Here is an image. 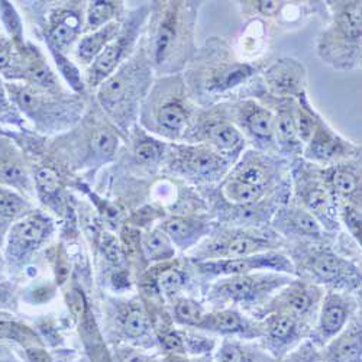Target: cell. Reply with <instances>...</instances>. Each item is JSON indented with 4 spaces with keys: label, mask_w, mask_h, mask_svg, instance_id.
<instances>
[{
    "label": "cell",
    "mask_w": 362,
    "mask_h": 362,
    "mask_svg": "<svg viewBox=\"0 0 362 362\" xmlns=\"http://www.w3.org/2000/svg\"><path fill=\"white\" fill-rule=\"evenodd\" d=\"M230 122L243 132L244 136L251 138L258 148L265 151L277 149L273 110L248 99L236 103L230 109Z\"/></svg>",
    "instance_id": "obj_11"
},
{
    "label": "cell",
    "mask_w": 362,
    "mask_h": 362,
    "mask_svg": "<svg viewBox=\"0 0 362 362\" xmlns=\"http://www.w3.org/2000/svg\"><path fill=\"white\" fill-rule=\"evenodd\" d=\"M349 300L346 296L330 293L322 305L319 323H317V335L326 342L337 337L344 329L349 315Z\"/></svg>",
    "instance_id": "obj_24"
},
{
    "label": "cell",
    "mask_w": 362,
    "mask_h": 362,
    "mask_svg": "<svg viewBox=\"0 0 362 362\" xmlns=\"http://www.w3.org/2000/svg\"><path fill=\"white\" fill-rule=\"evenodd\" d=\"M287 280L277 276H230L219 280L210 291V300L232 301V303H250L268 291L281 287Z\"/></svg>",
    "instance_id": "obj_12"
},
{
    "label": "cell",
    "mask_w": 362,
    "mask_h": 362,
    "mask_svg": "<svg viewBox=\"0 0 362 362\" xmlns=\"http://www.w3.org/2000/svg\"><path fill=\"white\" fill-rule=\"evenodd\" d=\"M296 177L297 190L308 212L316 219L320 218L323 222H330L337 215L334 194L329 192L322 177L306 168H300L298 175Z\"/></svg>",
    "instance_id": "obj_18"
},
{
    "label": "cell",
    "mask_w": 362,
    "mask_h": 362,
    "mask_svg": "<svg viewBox=\"0 0 362 362\" xmlns=\"http://www.w3.org/2000/svg\"><path fill=\"white\" fill-rule=\"evenodd\" d=\"M185 283L186 280L183 271H180V268L174 267L164 268L156 280L158 291L167 297H173L177 293H180L181 288L185 287Z\"/></svg>",
    "instance_id": "obj_40"
},
{
    "label": "cell",
    "mask_w": 362,
    "mask_h": 362,
    "mask_svg": "<svg viewBox=\"0 0 362 362\" xmlns=\"http://www.w3.org/2000/svg\"><path fill=\"white\" fill-rule=\"evenodd\" d=\"M308 268L313 279L319 283L327 284H342L346 279L361 277L358 276L356 268H354L348 261L339 258L338 255L329 251H316L308 259Z\"/></svg>",
    "instance_id": "obj_21"
},
{
    "label": "cell",
    "mask_w": 362,
    "mask_h": 362,
    "mask_svg": "<svg viewBox=\"0 0 362 362\" xmlns=\"http://www.w3.org/2000/svg\"><path fill=\"white\" fill-rule=\"evenodd\" d=\"M12 294V288L8 284H0V308H2L9 300Z\"/></svg>",
    "instance_id": "obj_50"
},
{
    "label": "cell",
    "mask_w": 362,
    "mask_h": 362,
    "mask_svg": "<svg viewBox=\"0 0 362 362\" xmlns=\"http://www.w3.org/2000/svg\"><path fill=\"white\" fill-rule=\"evenodd\" d=\"M120 8H122V4L120 2H102V0L90 2L86 11V22L83 33H93L96 29L116 21L115 18L116 13H119Z\"/></svg>",
    "instance_id": "obj_34"
},
{
    "label": "cell",
    "mask_w": 362,
    "mask_h": 362,
    "mask_svg": "<svg viewBox=\"0 0 362 362\" xmlns=\"http://www.w3.org/2000/svg\"><path fill=\"white\" fill-rule=\"evenodd\" d=\"M102 250H103V255L106 257V259L115 265H119L125 258L122 247H120L116 238L112 236L110 233H105L102 236Z\"/></svg>",
    "instance_id": "obj_45"
},
{
    "label": "cell",
    "mask_w": 362,
    "mask_h": 362,
    "mask_svg": "<svg viewBox=\"0 0 362 362\" xmlns=\"http://www.w3.org/2000/svg\"><path fill=\"white\" fill-rule=\"evenodd\" d=\"M186 87L183 74L164 76L151 87L145 98L139 120L142 127L168 141H187L197 112Z\"/></svg>",
    "instance_id": "obj_4"
},
{
    "label": "cell",
    "mask_w": 362,
    "mask_h": 362,
    "mask_svg": "<svg viewBox=\"0 0 362 362\" xmlns=\"http://www.w3.org/2000/svg\"><path fill=\"white\" fill-rule=\"evenodd\" d=\"M218 362H245V351L238 344L225 342L218 354Z\"/></svg>",
    "instance_id": "obj_47"
},
{
    "label": "cell",
    "mask_w": 362,
    "mask_h": 362,
    "mask_svg": "<svg viewBox=\"0 0 362 362\" xmlns=\"http://www.w3.org/2000/svg\"><path fill=\"white\" fill-rule=\"evenodd\" d=\"M34 185L40 197L47 203H58L62 200L64 189V178L54 164H42L37 168Z\"/></svg>",
    "instance_id": "obj_30"
},
{
    "label": "cell",
    "mask_w": 362,
    "mask_h": 362,
    "mask_svg": "<svg viewBox=\"0 0 362 362\" xmlns=\"http://www.w3.org/2000/svg\"><path fill=\"white\" fill-rule=\"evenodd\" d=\"M271 248L268 239L261 236H251L248 233H235L230 238L221 239L209 245L203 252L204 261L214 259H238L250 255L261 254Z\"/></svg>",
    "instance_id": "obj_19"
},
{
    "label": "cell",
    "mask_w": 362,
    "mask_h": 362,
    "mask_svg": "<svg viewBox=\"0 0 362 362\" xmlns=\"http://www.w3.org/2000/svg\"><path fill=\"white\" fill-rule=\"evenodd\" d=\"M189 144H206L218 154L235 163L245 145V136L232 122L226 112L207 117H197L196 124L187 138Z\"/></svg>",
    "instance_id": "obj_10"
},
{
    "label": "cell",
    "mask_w": 362,
    "mask_h": 362,
    "mask_svg": "<svg viewBox=\"0 0 362 362\" xmlns=\"http://www.w3.org/2000/svg\"><path fill=\"white\" fill-rule=\"evenodd\" d=\"M69 144H59L73 168L98 167L110 161L119 148V132L107 117L93 115L81 119L80 128L63 136Z\"/></svg>",
    "instance_id": "obj_7"
},
{
    "label": "cell",
    "mask_w": 362,
    "mask_h": 362,
    "mask_svg": "<svg viewBox=\"0 0 362 362\" xmlns=\"http://www.w3.org/2000/svg\"><path fill=\"white\" fill-rule=\"evenodd\" d=\"M305 64L296 58H280L265 69L264 80L269 93L277 99H297L306 93Z\"/></svg>",
    "instance_id": "obj_15"
},
{
    "label": "cell",
    "mask_w": 362,
    "mask_h": 362,
    "mask_svg": "<svg viewBox=\"0 0 362 362\" xmlns=\"http://www.w3.org/2000/svg\"><path fill=\"white\" fill-rule=\"evenodd\" d=\"M196 2H156L149 22L146 52L154 70L178 74L194 55Z\"/></svg>",
    "instance_id": "obj_1"
},
{
    "label": "cell",
    "mask_w": 362,
    "mask_h": 362,
    "mask_svg": "<svg viewBox=\"0 0 362 362\" xmlns=\"http://www.w3.org/2000/svg\"><path fill=\"white\" fill-rule=\"evenodd\" d=\"M141 248L148 261H167L175 254L173 243L161 228L145 233L141 238Z\"/></svg>",
    "instance_id": "obj_32"
},
{
    "label": "cell",
    "mask_w": 362,
    "mask_h": 362,
    "mask_svg": "<svg viewBox=\"0 0 362 362\" xmlns=\"http://www.w3.org/2000/svg\"><path fill=\"white\" fill-rule=\"evenodd\" d=\"M0 185H6L25 193H31L34 187L23 157L13 145L2 139H0Z\"/></svg>",
    "instance_id": "obj_22"
},
{
    "label": "cell",
    "mask_w": 362,
    "mask_h": 362,
    "mask_svg": "<svg viewBox=\"0 0 362 362\" xmlns=\"http://www.w3.org/2000/svg\"><path fill=\"white\" fill-rule=\"evenodd\" d=\"M167 362H189V361L174 354V355H171V356H168V358H167Z\"/></svg>",
    "instance_id": "obj_52"
},
{
    "label": "cell",
    "mask_w": 362,
    "mask_h": 362,
    "mask_svg": "<svg viewBox=\"0 0 362 362\" xmlns=\"http://www.w3.org/2000/svg\"><path fill=\"white\" fill-rule=\"evenodd\" d=\"M31 212V204L15 192L0 187V223H11Z\"/></svg>",
    "instance_id": "obj_35"
},
{
    "label": "cell",
    "mask_w": 362,
    "mask_h": 362,
    "mask_svg": "<svg viewBox=\"0 0 362 362\" xmlns=\"http://www.w3.org/2000/svg\"><path fill=\"white\" fill-rule=\"evenodd\" d=\"M51 232L52 225L49 219L41 214L26 215L12 225L9 230L6 258L11 262H23L25 259H29L34 251L45 243Z\"/></svg>",
    "instance_id": "obj_14"
},
{
    "label": "cell",
    "mask_w": 362,
    "mask_h": 362,
    "mask_svg": "<svg viewBox=\"0 0 362 362\" xmlns=\"http://www.w3.org/2000/svg\"><path fill=\"white\" fill-rule=\"evenodd\" d=\"M359 148L349 141L341 138L334 129H330L325 120L319 116L316 128L306 144L305 157L315 164L339 163L348 157H356Z\"/></svg>",
    "instance_id": "obj_17"
},
{
    "label": "cell",
    "mask_w": 362,
    "mask_h": 362,
    "mask_svg": "<svg viewBox=\"0 0 362 362\" xmlns=\"http://www.w3.org/2000/svg\"><path fill=\"white\" fill-rule=\"evenodd\" d=\"M174 315L180 323L199 326L204 317V310L203 306L193 298H180L175 303Z\"/></svg>",
    "instance_id": "obj_41"
},
{
    "label": "cell",
    "mask_w": 362,
    "mask_h": 362,
    "mask_svg": "<svg viewBox=\"0 0 362 362\" xmlns=\"http://www.w3.org/2000/svg\"><path fill=\"white\" fill-rule=\"evenodd\" d=\"M167 154H170V170L193 181H215L222 178L230 164H233L206 144H174Z\"/></svg>",
    "instance_id": "obj_9"
},
{
    "label": "cell",
    "mask_w": 362,
    "mask_h": 362,
    "mask_svg": "<svg viewBox=\"0 0 362 362\" xmlns=\"http://www.w3.org/2000/svg\"><path fill=\"white\" fill-rule=\"evenodd\" d=\"M83 5L71 2L55 8L47 21L45 40L51 51L66 54L83 33Z\"/></svg>",
    "instance_id": "obj_16"
},
{
    "label": "cell",
    "mask_w": 362,
    "mask_h": 362,
    "mask_svg": "<svg viewBox=\"0 0 362 362\" xmlns=\"http://www.w3.org/2000/svg\"><path fill=\"white\" fill-rule=\"evenodd\" d=\"M165 144L146 136L145 134H136L134 139V156L141 164H158L165 154Z\"/></svg>",
    "instance_id": "obj_37"
},
{
    "label": "cell",
    "mask_w": 362,
    "mask_h": 362,
    "mask_svg": "<svg viewBox=\"0 0 362 362\" xmlns=\"http://www.w3.org/2000/svg\"><path fill=\"white\" fill-rule=\"evenodd\" d=\"M317 290L308 284H293L287 291L279 294L273 309L279 315H288L294 319L308 315L317 300Z\"/></svg>",
    "instance_id": "obj_26"
},
{
    "label": "cell",
    "mask_w": 362,
    "mask_h": 362,
    "mask_svg": "<svg viewBox=\"0 0 362 362\" xmlns=\"http://www.w3.org/2000/svg\"><path fill=\"white\" fill-rule=\"evenodd\" d=\"M255 73V66L240 62L222 40L214 37L196 49L183 78L192 99L209 105L243 86Z\"/></svg>",
    "instance_id": "obj_2"
},
{
    "label": "cell",
    "mask_w": 362,
    "mask_h": 362,
    "mask_svg": "<svg viewBox=\"0 0 362 362\" xmlns=\"http://www.w3.org/2000/svg\"><path fill=\"white\" fill-rule=\"evenodd\" d=\"M54 58H55V63L59 69V71H62V74L66 77V80L71 84V87L76 90V92H83L84 90V83H83V78L77 70V67L69 62V59L64 57V54L58 52V51H51Z\"/></svg>",
    "instance_id": "obj_43"
},
{
    "label": "cell",
    "mask_w": 362,
    "mask_h": 362,
    "mask_svg": "<svg viewBox=\"0 0 362 362\" xmlns=\"http://www.w3.org/2000/svg\"><path fill=\"white\" fill-rule=\"evenodd\" d=\"M148 16V6H142L128 16L117 37L96 57L86 71V84L99 87L135 52L141 28Z\"/></svg>",
    "instance_id": "obj_8"
},
{
    "label": "cell",
    "mask_w": 362,
    "mask_h": 362,
    "mask_svg": "<svg viewBox=\"0 0 362 362\" xmlns=\"http://www.w3.org/2000/svg\"><path fill=\"white\" fill-rule=\"evenodd\" d=\"M294 115H296V129H297L298 141L301 144H308L316 128L319 115L310 106L309 100L306 99V93L297 98Z\"/></svg>",
    "instance_id": "obj_36"
},
{
    "label": "cell",
    "mask_w": 362,
    "mask_h": 362,
    "mask_svg": "<svg viewBox=\"0 0 362 362\" xmlns=\"http://www.w3.org/2000/svg\"><path fill=\"white\" fill-rule=\"evenodd\" d=\"M196 267L200 273L207 276H247L257 269H273L283 273H296L293 262L284 255L276 252H265L250 255L238 259H214V261H197Z\"/></svg>",
    "instance_id": "obj_13"
},
{
    "label": "cell",
    "mask_w": 362,
    "mask_h": 362,
    "mask_svg": "<svg viewBox=\"0 0 362 362\" xmlns=\"http://www.w3.org/2000/svg\"><path fill=\"white\" fill-rule=\"evenodd\" d=\"M269 337L276 341H287L297 330V319L288 315H273L267 320Z\"/></svg>",
    "instance_id": "obj_42"
},
{
    "label": "cell",
    "mask_w": 362,
    "mask_h": 362,
    "mask_svg": "<svg viewBox=\"0 0 362 362\" xmlns=\"http://www.w3.org/2000/svg\"><path fill=\"white\" fill-rule=\"evenodd\" d=\"M274 225L283 233H294L297 236L320 239L323 235L319 221L306 209L294 207L283 209L277 214Z\"/></svg>",
    "instance_id": "obj_28"
},
{
    "label": "cell",
    "mask_w": 362,
    "mask_h": 362,
    "mask_svg": "<svg viewBox=\"0 0 362 362\" xmlns=\"http://www.w3.org/2000/svg\"><path fill=\"white\" fill-rule=\"evenodd\" d=\"M342 216L352 236L356 240H359L361 239V209H358L356 204L344 203Z\"/></svg>",
    "instance_id": "obj_46"
},
{
    "label": "cell",
    "mask_w": 362,
    "mask_h": 362,
    "mask_svg": "<svg viewBox=\"0 0 362 362\" xmlns=\"http://www.w3.org/2000/svg\"><path fill=\"white\" fill-rule=\"evenodd\" d=\"M122 330L125 337L131 339L142 338L148 334L149 330V320L146 313L141 306L131 305L125 312L122 317Z\"/></svg>",
    "instance_id": "obj_38"
},
{
    "label": "cell",
    "mask_w": 362,
    "mask_h": 362,
    "mask_svg": "<svg viewBox=\"0 0 362 362\" xmlns=\"http://www.w3.org/2000/svg\"><path fill=\"white\" fill-rule=\"evenodd\" d=\"M281 103L277 106L274 115L276 124V144L277 149L284 154H293L301 148V142L297 136L296 129V103L293 99H280Z\"/></svg>",
    "instance_id": "obj_27"
},
{
    "label": "cell",
    "mask_w": 362,
    "mask_h": 362,
    "mask_svg": "<svg viewBox=\"0 0 362 362\" xmlns=\"http://www.w3.org/2000/svg\"><path fill=\"white\" fill-rule=\"evenodd\" d=\"M0 21H2V23L5 25L8 34L11 35V41L15 44V47L16 48L23 47L25 41H23L22 22L12 4L0 2Z\"/></svg>",
    "instance_id": "obj_39"
},
{
    "label": "cell",
    "mask_w": 362,
    "mask_h": 362,
    "mask_svg": "<svg viewBox=\"0 0 362 362\" xmlns=\"http://www.w3.org/2000/svg\"><path fill=\"white\" fill-rule=\"evenodd\" d=\"M265 193L267 189L247 185L233 177L225 180V183L222 185V196L235 206H252L258 203Z\"/></svg>",
    "instance_id": "obj_31"
},
{
    "label": "cell",
    "mask_w": 362,
    "mask_h": 362,
    "mask_svg": "<svg viewBox=\"0 0 362 362\" xmlns=\"http://www.w3.org/2000/svg\"><path fill=\"white\" fill-rule=\"evenodd\" d=\"M332 23L317 41L323 63L341 71L361 64V2H329Z\"/></svg>",
    "instance_id": "obj_6"
},
{
    "label": "cell",
    "mask_w": 362,
    "mask_h": 362,
    "mask_svg": "<svg viewBox=\"0 0 362 362\" xmlns=\"http://www.w3.org/2000/svg\"><path fill=\"white\" fill-rule=\"evenodd\" d=\"M15 55H16L15 44L9 38L0 35V73H2L5 77L9 76L13 67Z\"/></svg>",
    "instance_id": "obj_44"
},
{
    "label": "cell",
    "mask_w": 362,
    "mask_h": 362,
    "mask_svg": "<svg viewBox=\"0 0 362 362\" xmlns=\"http://www.w3.org/2000/svg\"><path fill=\"white\" fill-rule=\"evenodd\" d=\"M120 28H122V22L113 21L80 38L76 48L78 62L86 66L92 64L96 57L117 37Z\"/></svg>",
    "instance_id": "obj_29"
},
{
    "label": "cell",
    "mask_w": 362,
    "mask_h": 362,
    "mask_svg": "<svg viewBox=\"0 0 362 362\" xmlns=\"http://www.w3.org/2000/svg\"><path fill=\"white\" fill-rule=\"evenodd\" d=\"M6 92L12 103L31 119L41 132H62L80 122L84 103L80 98L29 86L6 83Z\"/></svg>",
    "instance_id": "obj_5"
},
{
    "label": "cell",
    "mask_w": 362,
    "mask_h": 362,
    "mask_svg": "<svg viewBox=\"0 0 362 362\" xmlns=\"http://www.w3.org/2000/svg\"><path fill=\"white\" fill-rule=\"evenodd\" d=\"M276 163L271 160L267 154L262 153H247L235 170L230 173V177L244 181L247 185L267 189L271 181L277 175L276 173Z\"/></svg>",
    "instance_id": "obj_23"
},
{
    "label": "cell",
    "mask_w": 362,
    "mask_h": 362,
    "mask_svg": "<svg viewBox=\"0 0 362 362\" xmlns=\"http://www.w3.org/2000/svg\"><path fill=\"white\" fill-rule=\"evenodd\" d=\"M160 228L170 238L173 245L178 247L180 250H187L193 247L202 238L209 235L210 229H212V226L207 222L185 216L170 218L161 223Z\"/></svg>",
    "instance_id": "obj_25"
},
{
    "label": "cell",
    "mask_w": 362,
    "mask_h": 362,
    "mask_svg": "<svg viewBox=\"0 0 362 362\" xmlns=\"http://www.w3.org/2000/svg\"><path fill=\"white\" fill-rule=\"evenodd\" d=\"M122 362H142V356L138 354H131L122 358Z\"/></svg>",
    "instance_id": "obj_51"
},
{
    "label": "cell",
    "mask_w": 362,
    "mask_h": 362,
    "mask_svg": "<svg viewBox=\"0 0 362 362\" xmlns=\"http://www.w3.org/2000/svg\"><path fill=\"white\" fill-rule=\"evenodd\" d=\"M251 4H254V8L257 9L258 13H261L262 16L271 18V16H276L280 12L283 2H273V0L265 2V0H262V2H251Z\"/></svg>",
    "instance_id": "obj_49"
},
{
    "label": "cell",
    "mask_w": 362,
    "mask_h": 362,
    "mask_svg": "<svg viewBox=\"0 0 362 362\" xmlns=\"http://www.w3.org/2000/svg\"><path fill=\"white\" fill-rule=\"evenodd\" d=\"M329 192L344 203L359 204L361 199V167L356 164L337 163L320 174Z\"/></svg>",
    "instance_id": "obj_20"
},
{
    "label": "cell",
    "mask_w": 362,
    "mask_h": 362,
    "mask_svg": "<svg viewBox=\"0 0 362 362\" xmlns=\"http://www.w3.org/2000/svg\"><path fill=\"white\" fill-rule=\"evenodd\" d=\"M161 345L164 349L174 354H185L186 352V341L181 338L177 332H168L161 339Z\"/></svg>",
    "instance_id": "obj_48"
},
{
    "label": "cell",
    "mask_w": 362,
    "mask_h": 362,
    "mask_svg": "<svg viewBox=\"0 0 362 362\" xmlns=\"http://www.w3.org/2000/svg\"><path fill=\"white\" fill-rule=\"evenodd\" d=\"M154 84V67L141 45L124 64L98 87V103L110 122L122 132L131 131L141 106Z\"/></svg>",
    "instance_id": "obj_3"
},
{
    "label": "cell",
    "mask_w": 362,
    "mask_h": 362,
    "mask_svg": "<svg viewBox=\"0 0 362 362\" xmlns=\"http://www.w3.org/2000/svg\"><path fill=\"white\" fill-rule=\"evenodd\" d=\"M197 327L222 332V334H243V332L248 330L247 320L238 312L229 309L212 315H204L202 323Z\"/></svg>",
    "instance_id": "obj_33"
}]
</instances>
